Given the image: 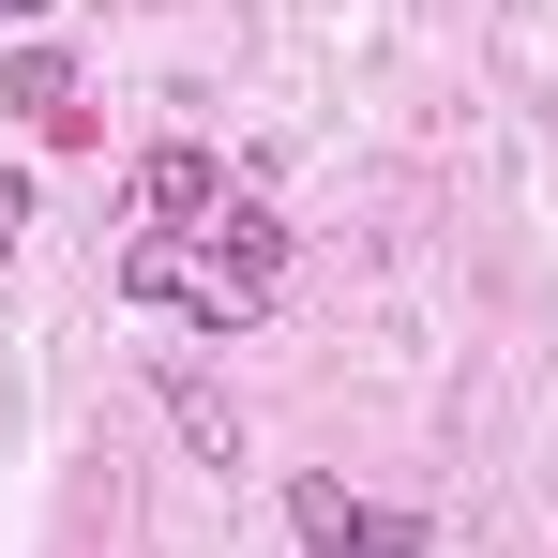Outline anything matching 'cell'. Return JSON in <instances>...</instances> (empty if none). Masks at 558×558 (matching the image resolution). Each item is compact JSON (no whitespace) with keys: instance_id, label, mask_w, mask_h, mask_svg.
Here are the masks:
<instances>
[{"instance_id":"1","label":"cell","mask_w":558,"mask_h":558,"mask_svg":"<svg viewBox=\"0 0 558 558\" xmlns=\"http://www.w3.org/2000/svg\"><path fill=\"white\" fill-rule=\"evenodd\" d=\"M272 272H287V227L257 196H227L211 242H136V257H121V287H136V302H182L196 332H242V317L272 302Z\"/></svg>"},{"instance_id":"2","label":"cell","mask_w":558,"mask_h":558,"mask_svg":"<svg viewBox=\"0 0 558 558\" xmlns=\"http://www.w3.org/2000/svg\"><path fill=\"white\" fill-rule=\"evenodd\" d=\"M287 529H302L317 558H423V513H392V498H348V483H317V468L287 483Z\"/></svg>"},{"instance_id":"3","label":"cell","mask_w":558,"mask_h":558,"mask_svg":"<svg viewBox=\"0 0 558 558\" xmlns=\"http://www.w3.org/2000/svg\"><path fill=\"white\" fill-rule=\"evenodd\" d=\"M136 211H151V242H182V227H211V211H227V167H211L196 136H167V151L136 167Z\"/></svg>"},{"instance_id":"4","label":"cell","mask_w":558,"mask_h":558,"mask_svg":"<svg viewBox=\"0 0 558 558\" xmlns=\"http://www.w3.org/2000/svg\"><path fill=\"white\" fill-rule=\"evenodd\" d=\"M0 106H31V136H61V151H92V106H76V61H46V46H15V76Z\"/></svg>"},{"instance_id":"5","label":"cell","mask_w":558,"mask_h":558,"mask_svg":"<svg viewBox=\"0 0 558 558\" xmlns=\"http://www.w3.org/2000/svg\"><path fill=\"white\" fill-rule=\"evenodd\" d=\"M167 408H182V438H196V453H211V468L242 453V408H227V392H211V377H167Z\"/></svg>"},{"instance_id":"6","label":"cell","mask_w":558,"mask_h":558,"mask_svg":"<svg viewBox=\"0 0 558 558\" xmlns=\"http://www.w3.org/2000/svg\"><path fill=\"white\" fill-rule=\"evenodd\" d=\"M15 227H31V182H0V257H15Z\"/></svg>"},{"instance_id":"7","label":"cell","mask_w":558,"mask_h":558,"mask_svg":"<svg viewBox=\"0 0 558 558\" xmlns=\"http://www.w3.org/2000/svg\"><path fill=\"white\" fill-rule=\"evenodd\" d=\"M0 15H15V31H31V15H61V0H0Z\"/></svg>"}]
</instances>
